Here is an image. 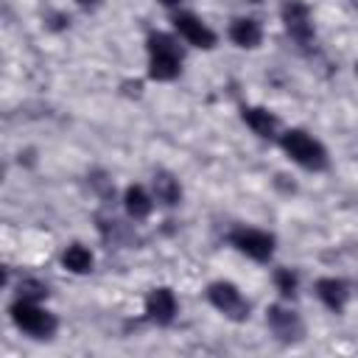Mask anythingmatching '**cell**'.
Masks as SVG:
<instances>
[{
	"label": "cell",
	"mask_w": 358,
	"mask_h": 358,
	"mask_svg": "<svg viewBox=\"0 0 358 358\" xmlns=\"http://www.w3.org/2000/svg\"><path fill=\"white\" fill-rule=\"evenodd\" d=\"M148 53H151V67H148L151 78H157V81H171V78L179 76V62H182V56H179V48L173 45L171 36H165V34H151V36H148Z\"/></svg>",
	"instance_id": "obj_1"
},
{
	"label": "cell",
	"mask_w": 358,
	"mask_h": 358,
	"mask_svg": "<svg viewBox=\"0 0 358 358\" xmlns=\"http://www.w3.org/2000/svg\"><path fill=\"white\" fill-rule=\"evenodd\" d=\"M229 241H232L243 255H249V257H255V260H268L271 252H274V238L266 235V232H260V229H235V232L229 235Z\"/></svg>",
	"instance_id": "obj_7"
},
{
	"label": "cell",
	"mask_w": 358,
	"mask_h": 358,
	"mask_svg": "<svg viewBox=\"0 0 358 358\" xmlns=\"http://www.w3.org/2000/svg\"><path fill=\"white\" fill-rule=\"evenodd\" d=\"M229 36H232V42H235V45H241V48H257V45H260L263 31H260V25H257L255 20L241 17V20H235V22H232Z\"/></svg>",
	"instance_id": "obj_11"
},
{
	"label": "cell",
	"mask_w": 358,
	"mask_h": 358,
	"mask_svg": "<svg viewBox=\"0 0 358 358\" xmlns=\"http://www.w3.org/2000/svg\"><path fill=\"white\" fill-rule=\"evenodd\" d=\"M62 263H64V268H70V271H76V274H87V271L92 268V255H90L84 246L73 243V246L62 255Z\"/></svg>",
	"instance_id": "obj_15"
},
{
	"label": "cell",
	"mask_w": 358,
	"mask_h": 358,
	"mask_svg": "<svg viewBox=\"0 0 358 358\" xmlns=\"http://www.w3.org/2000/svg\"><path fill=\"white\" fill-rule=\"evenodd\" d=\"M162 6H176V3H182V0H159Z\"/></svg>",
	"instance_id": "obj_19"
},
{
	"label": "cell",
	"mask_w": 358,
	"mask_h": 358,
	"mask_svg": "<svg viewBox=\"0 0 358 358\" xmlns=\"http://www.w3.org/2000/svg\"><path fill=\"white\" fill-rule=\"evenodd\" d=\"M145 313L148 319H154L157 324H171L176 316V299L168 288H154L145 299Z\"/></svg>",
	"instance_id": "obj_9"
},
{
	"label": "cell",
	"mask_w": 358,
	"mask_h": 358,
	"mask_svg": "<svg viewBox=\"0 0 358 358\" xmlns=\"http://www.w3.org/2000/svg\"><path fill=\"white\" fill-rule=\"evenodd\" d=\"M173 25H176V31H179L190 45H196V48H213V45H215V34H213L199 17H193V14H176Z\"/></svg>",
	"instance_id": "obj_8"
},
{
	"label": "cell",
	"mask_w": 358,
	"mask_h": 358,
	"mask_svg": "<svg viewBox=\"0 0 358 358\" xmlns=\"http://www.w3.org/2000/svg\"><path fill=\"white\" fill-rule=\"evenodd\" d=\"M282 22L291 39H296L299 45H310L313 42V22H310V11L302 0H285L282 3Z\"/></svg>",
	"instance_id": "obj_4"
},
{
	"label": "cell",
	"mask_w": 358,
	"mask_h": 358,
	"mask_svg": "<svg viewBox=\"0 0 358 358\" xmlns=\"http://www.w3.org/2000/svg\"><path fill=\"white\" fill-rule=\"evenodd\" d=\"M274 282H277V291L282 296H294V291H296V274L291 268H280L274 274Z\"/></svg>",
	"instance_id": "obj_16"
},
{
	"label": "cell",
	"mask_w": 358,
	"mask_h": 358,
	"mask_svg": "<svg viewBox=\"0 0 358 358\" xmlns=\"http://www.w3.org/2000/svg\"><path fill=\"white\" fill-rule=\"evenodd\" d=\"M126 210H129L131 218H145L151 213V199L140 185H131L126 190Z\"/></svg>",
	"instance_id": "obj_14"
},
{
	"label": "cell",
	"mask_w": 358,
	"mask_h": 358,
	"mask_svg": "<svg viewBox=\"0 0 358 358\" xmlns=\"http://www.w3.org/2000/svg\"><path fill=\"white\" fill-rule=\"evenodd\" d=\"M355 73H358V64H355Z\"/></svg>",
	"instance_id": "obj_21"
},
{
	"label": "cell",
	"mask_w": 358,
	"mask_h": 358,
	"mask_svg": "<svg viewBox=\"0 0 358 358\" xmlns=\"http://www.w3.org/2000/svg\"><path fill=\"white\" fill-rule=\"evenodd\" d=\"M207 296H210V302H213L221 313H227L229 319H246V313H249L246 299L241 296V291H238L232 282H213L210 291H207Z\"/></svg>",
	"instance_id": "obj_5"
},
{
	"label": "cell",
	"mask_w": 358,
	"mask_h": 358,
	"mask_svg": "<svg viewBox=\"0 0 358 358\" xmlns=\"http://www.w3.org/2000/svg\"><path fill=\"white\" fill-rule=\"evenodd\" d=\"M282 148H285L288 157H291L294 162H299L302 168L322 171V168L327 165V154H324V148H322L313 137H308L305 131H299V129L282 134Z\"/></svg>",
	"instance_id": "obj_2"
},
{
	"label": "cell",
	"mask_w": 358,
	"mask_h": 358,
	"mask_svg": "<svg viewBox=\"0 0 358 358\" xmlns=\"http://www.w3.org/2000/svg\"><path fill=\"white\" fill-rule=\"evenodd\" d=\"M78 3H81V6H84V8H92V6H98V3H101V0H78Z\"/></svg>",
	"instance_id": "obj_18"
},
{
	"label": "cell",
	"mask_w": 358,
	"mask_h": 358,
	"mask_svg": "<svg viewBox=\"0 0 358 358\" xmlns=\"http://www.w3.org/2000/svg\"><path fill=\"white\" fill-rule=\"evenodd\" d=\"M266 322H268L271 333H274L280 341H285V344L299 341V338H302V333H305V327H302L299 316H296L294 310L280 308V305H271V308L266 310Z\"/></svg>",
	"instance_id": "obj_6"
},
{
	"label": "cell",
	"mask_w": 358,
	"mask_h": 358,
	"mask_svg": "<svg viewBox=\"0 0 358 358\" xmlns=\"http://www.w3.org/2000/svg\"><path fill=\"white\" fill-rule=\"evenodd\" d=\"M11 319H14V324H17L20 330H25L28 336H36V338H48V336H53V330H56L53 313L42 310V308H39L36 302H31V299L14 302V305H11Z\"/></svg>",
	"instance_id": "obj_3"
},
{
	"label": "cell",
	"mask_w": 358,
	"mask_h": 358,
	"mask_svg": "<svg viewBox=\"0 0 358 358\" xmlns=\"http://www.w3.org/2000/svg\"><path fill=\"white\" fill-rule=\"evenodd\" d=\"M316 294H319V299L330 308V310H344V305H347V296H350V288H347V282L344 280H336V277H324V280H319L316 282Z\"/></svg>",
	"instance_id": "obj_10"
},
{
	"label": "cell",
	"mask_w": 358,
	"mask_h": 358,
	"mask_svg": "<svg viewBox=\"0 0 358 358\" xmlns=\"http://www.w3.org/2000/svg\"><path fill=\"white\" fill-rule=\"evenodd\" d=\"M243 120H246V126H249L255 134H260V137H271V134H274V126H277L274 115L266 112V109H260V106H243Z\"/></svg>",
	"instance_id": "obj_12"
},
{
	"label": "cell",
	"mask_w": 358,
	"mask_h": 358,
	"mask_svg": "<svg viewBox=\"0 0 358 358\" xmlns=\"http://www.w3.org/2000/svg\"><path fill=\"white\" fill-rule=\"evenodd\" d=\"M154 193H157V201H162V204H176L179 201V196H182V190H179V182L171 176V173H165V171H159L157 176H154Z\"/></svg>",
	"instance_id": "obj_13"
},
{
	"label": "cell",
	"mask_w": 358,
	"mask_h": 358,
	"mask_svg": "<svg viewBox=\"0 0 358 358\" xmlns=\"http://www.w3.org/2000/svg\"><path fill=\"white\" fill-rule=\"evenodd\" d=\"M249 3H260V0H249Z\"/></svg>",
	"instance_id": "obj_20"
},
{
	"label": "cell",
	"mask_w": 358,
	"mask_h": 358,
	"mask_svg": "<svg viewBox=\"0 0 358 358\" xmlns=\"http://www.w3.org/2000/svg\"><path fill=\"white\" fill-rule=\"evenodd\" d=\"M45 294H48V288H45L42 282H36V280H22V282H20V296H22V299L36 302V299H42Z\"/></svg>",
	"instance_id": "obj_17"
}]
</instances>
